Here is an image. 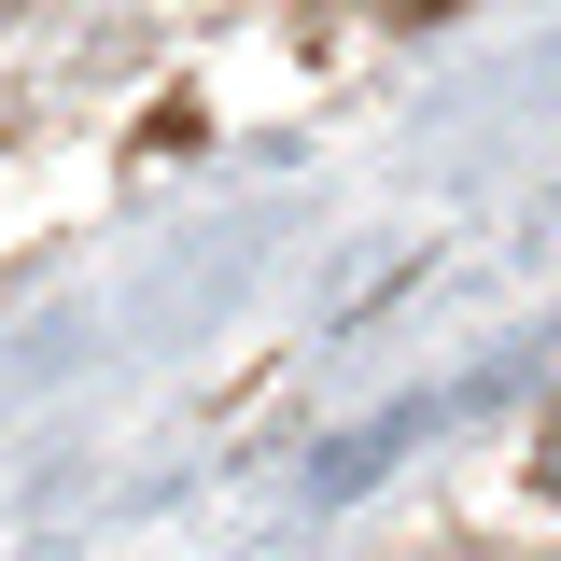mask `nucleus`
<instances>
[{
  "instance_id": "nucleus-1",
  "label": "nucleus",
  "mask_w": 561,
  "mask_h": 561,
  "mask_svg": "<svg viewBox=\"0 0 561 561\" xmlns=\"http://www.w3.org/2000/svg\"><path fill=\"white\" fill-rule=\"evenodd\" d=\"M534 491H548V505H561V421H548V435H534Z\"/></svg>"
}]
</instances>
